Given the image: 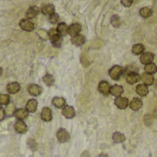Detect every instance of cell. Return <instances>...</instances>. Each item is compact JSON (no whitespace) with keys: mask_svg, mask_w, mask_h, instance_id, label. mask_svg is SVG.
Returning <instances> with one entry per match:
<instances>
[{"mask_svg":"<svg viewBox=\"0 0 157 157\" xmlns=\"http://www.w3.org/2000/svg\"><path fill=\"white\" fill-rule=\"evenodd\" d=\"M49 39L52 44L53 47L55 48H60L63 43V37L58 33L57 29L52 28L49 31Z\"/></svg>","mask_w":157,"mask_h":157,"instance_id":"6da1fadb","label":"cell"},{"mask_svg":"<svg viewBox=\"0 0 157 157\" xmlns=\"http://www.w3.org/2000/svg\"><path fill=\"white\" fill-rule=\"evenodd\" d=\"M109 76L111 79L118 81L121 79V77L123 74V68L120 65H114L109 70Z\"/></svg>","mask_w":157,"mask_h":157,"instance_id":"7a4b0ae2","label":"cell"},{"mask_svg":"<svg viewBox=\"0 0 157 157\" xmlns=\"http://www.w3.org/2000/svg\"><path fill=\"white\" fill-rule=\"evenodd\" d=\"M56 137H57L58 142L61 143V144L67 143L70 140V134H69V132L65 129H63V128H61V129L58 130V132L56 133Z\"/></svg>","mask_w":157,"mask_h":157,"instance_id":"3957f363","label":"cell"},{"mask_svg":"<svg viewBox=\"0 0 157 157\" xmlns=\"http://www.w3.org/2000/svg\"><path fill=\"white\" fill-rule=\"evenodd\" d=\"M110 85L109 82L103 80V81H100V83L98 84V91L104 95V96H108L109 94H110Z\"/></svg>","mask_w":157,"mask_h":157,"instance_id":"277c9868","label":"cell"},{"mask_svg":"<svg viewBox=\"0 0 157 157\" xmlns=\"http://www.w3.org/2000/svg\"><path fill=\"white\" fill-rule=\"evenodd\" d=\"M28 92L29 95H31L32 97H39L40 95H41L42 93V88L36 85V84H31L28 86Z\"/></svg>","mask_w":157,"mask_h":157,"instance_id":"5b68a950","label":"cell"},{"mask_svg":"<svg viewBox=\"0 0 157 157\" xmlns=\"http://www.w3.org/2000/svg\"><path fill=\"white\" fill-rule=\"evenodd\" d=\"M114 103H115V105H116L120 109H125L128 108V106H130L129 99H128L127 98H122V97H118V98H116Z\"/></svg>","mask_w":157,"mask_h":157,"instance_id":"8992f818","label":"cell"},{"mask_svg":"<svg viewBox=\"0 0 157 157\" xmlns=\"http://www.w3.org/2000/svg\"><path fill=\"white\" fill-rule=\"evenodd\" d=\"M40 118L45 122H50L52 120V109L48 107H44L40 113Z\"/></svg>","mask_w":157,"mask_h":157,"instance_id":"52a82bcc","label":"cell"},{"mask_svg":"<svg viewBox=\"0 0 157 157\" xmlns=\"http://www.w3.org/2000/svg\"><path fill=\"white\" fill-rule=\"evenodd\" d=\"M82 30V26L79 23H73L68 27V34L72 37L78 35Z\"/></svg>","mask_w":157,"mask_h":157,"instance_id":"ba28073f","label":"cell"},{"mask_svg":"<svg viewBox=\"0 0 157 157\" xmlns=\"http://www.w3.org/2000/svg\"><path fill=\"white\" fill-rule=\"evenodd\" d=\"M14 129H15L16 132H17L19 134H24L28 131V127H27L26 123L23 121H17L15 122Z\"/></svg>","mask_w":157,"mask_h":157,"instance_id":"9c48e42d","label":"cell"},{"mask_svg":"<svg viewBox=\"0 0 157 157\" xmlns=\"http://www.w3.org/2000/svg\"><path fill=\"white\" fill-rule=\"evenodd\" d=\"M19 27L25 31H32L34 29V24L28 18L21 19L19 22Z\"/></svg>","mask_w":157,"mask_h":157,"instance_id":"30bf717a","label":"cell"},{"mask_svg":"<svg viewBox=\"0 0 157 157\" xmlns=\"http://www.w3.org/2000/svg\"><path fill=\"white\" fill-rule=\"evenodd\" d=\"M62 114L66 119H73L75 116V110L72 106H65L62 109Z\"/></svg>","mask_w":157,"mask_h":157,"instance_id":"8fae6325","label":"cell"},{"mask_svg":"<svg viewBox=\"0 0 157 157\" xmlns=\"http://www.w3.org/2000/svg\"><path fill=\"white\" fill-rule=\"evenodd\" d=\"M154 59H155V55L152 52H144L141 55V57H140L141 63H144V64H145V65L146 64H149V63H152L153 61H154Z\"/></svg>","mask_w":157,"mask_h":157,"instance_id":"7c38bea8","label":"cell"},{"mask_svg":"<svg viewBox=\"0 0 157 157\" xmlns=\"http://www.w3.org/2000/svg\"><path fill=\"white\" fill-rule=\"evenodd\" d=\"M14 116L17 121H24L29 117V111L26 109H16Z\"/></svg>","mask_w":157,"mask_h":157,"instance_id":"4fadbf2b","label":"cell"},{"mask_svg":"<svg viewBox=\"0 0 157 157\" xmlns=\"http://www.w3.org/2000/svg\"><path fill=\"white\" fill-rule=\"evenodd\" d=\"M19 90H20V85L17 82H11L6 86V91L9 94H12V95L17 94L19 92Z\"/></svg>","mask_w":157,"mask_h":157,"instance_id":"5bb4252c","label":"cell"},{"mask_svg":"<svg viewBox=\"0 0 157 157\" xmlns=\"http://www.w3.org/2000/svg\"><path fill=\"white\" fill-rule=\"evenodd\" d=\"M141 80V76L138 75V73H131L126 75V81L130 85H134L138 83Z\"/></svg>","mask_w":157,"mask_h":157,"instance_id":"9a60e30c","label":"cell"},{"mask_svg":"<svg viewBox=\"0 0 157 157\" xmlns=\"http://www.w3.org/2000/svg\"><path fill=\"white\" fill-rule=\"evenodd\" d=\"M141 80L143 81V84H144L146 86H152L155 83L154 75H151V74H148V73L143 74V75L141 76Z\"/></svg>","mask_w":157,"mask_h":157,"instance_id":"2e32d148","label":"cell"},{"mask_svg":"<svg viewBox=\"0 0 157 157\" xmlns=\"http://www.w3.org/2000/svg\"><path fill=\"white\" fill-rule=\"evenodd\" d=\"M52 104L57 109H63L66 106V101L63 98L54 97L52 100Z\"/></svg>","mask_w":157,"mask_h":157,"instance_id":"e0dca14e","label":"cell"},{"mask_svg":"<svg viewBox=\"0 0 157 157\" xmlns=\"http://www.w3.org/2000/svg\"><path fill=\"white\" fill-rule=\"evenodd\" d=\"M37 108H38V102H37V100L34 99V98H31V99H29L27 102L25 109L29 111V113H34L37 110Z\"/></svg>","mask_w":157,"mask_h":157,"instance_id":"ac0fdd59","label":"cell"},{"mask_svg":"<svg viewBox=\"0 0 157 157\" xmlns=\"http://www.w3.org/2000/svg\"><path fill=\"white\" fill-rule=\"evenodd\" d=\"M143 100L141 98H135L132 100V102H130V108L132 109V110H139L143 108Z\"/></svg>","mask_w":157,"mask_h":157,"instance_id":"d6986e66","label":"cell"},{"mask_svg":"<svg viewBox=\"0 0 157 157\" xmlns=\"http://www.w3.org/2000/svg\"><path fill=\"white\" fill-rule=\"evenodd\" d=\"M40 10H41L42 14H43V15H46V16H51V15H52L53 13H55V12H54L55 7H54V6L52 5V4H45V5H43Z\"/></svg>","mask_w":157,"mask_h":157,"instance_id":"ffe728a7","label":"cell"},{"mask_svg":"<svg viewBox=\"0 0 157 157\" xmlns=\"http://www.w3.org/2000/svg\"><path fill=\"white\" fill-rule=\"evenodd\" d=\"M40 13V8L36 6H30L28 11L26 12V17L28 19H30V18H33L35 17L38 14Z\"/></svg>","mask_w":157,"mask_h":157,"instance_id":"44dd1931","label":"cell"},{"mask_svg":"<svg viewBox=\"0 0 157 157\" xmlns=\"http://www.w3.org/2000/svg\"><path fill=\"white\" fill-rule=\"evenodd\" d=\"M123 87L120 85H114L110 87V95L118 98V97H121L123 93Z\"/></svg>","mask_w":157,"mask_h":157,"instance_id":"7402d4cb","label":"cell"},{"mask_svg":"<svg viewBox=\"0 0 157 157\" xmlns=\"http://www.w3.org/2000/svg\"><path fill=\"white\" fill-rule=\"evenodd\" d=\"M136 93L141 96V97H145L148 95L149 93V88L146 85L144 84H141V85H138L136 86Z\"/></svg>","mask_w":157,"mask_h":157,"instance_id":"603a6c76","label":"cell"},{"mask_svg":"<svg viewBox=\"0 0 157 157\" xmlns=\"http://www.w3.org/2000/svg\"><path fill=\"white\" fill-rule=\"evenodd\" d=\"M85 42H86V38H85V36H83L81 34H78L72 38V43L75 46H78V47L82 46Z\"/></svg>","mask_w":157,"mask_h":157,"instance_id":"cb8c5ba5","label":"cell"},{"mask_svg":"<svg viewBox=\"0 0 157 157\" xmlns=\"http://www.w3.org/2000/svg\"><path fill=\"white\" fill-rule=\"evenodd\" d=\"M56 29H57L58 33H59L61 36H65V35L68 34V26H67L65 23H63V22L59 23Z\"/></svg>","mask_w":157,"mask_h":157,"instance_id":"d4e9b609","label":"cell"},{"mask_svg":"<svg viewBox=\"0 0 157 157\" xmlns=\"http://www.w3.org/2000/svg\"><path fill=\"white\" fill-rule=\"evenodd\" d=\"M112 140L115 144H121L125 141V136L121 132H116L112 135Z\"/></svg>","mask_w":157,"mask_h":157,"instance_id":"484cf974","label":"cell"},{"mask_svg":"<svg viewBox=\"0 0 157 157\" xmlns=\"http://www.w3.org/2000/svg\"><path fill=\"white\" fill-rule=\"evenodd\" d=\"M140 15L144 17V18H147V17H150L152 15H153V10L150 8V7H147V6H144V7H142L140 9Z\"/></svg>","mask_w":157,"mask_h":157,"instance_id":"4316f807","label":"cell"},{"mask_svg":"<svg viewBox=\"0 0 157 157\" xmlns=\"http://www.w3.org/2000/svg\"><path fill=\"white\" fill-rule=\"evenodd\" d=\"M132 53L135 54V55H139V54H142L144 53V46L141 43H138V44H135L133 47H132Z\"/></svg>","mask_w":157,"mask_h":157,"instance_id":"83f0119b","label":"cell"},{"mask_svg":"<svg viewBox=\"0 0 157 157\" xmlns=\"http://www.w3.org/2000/svg\"><path fill=\"white\" fill-rule=\"evenodd\" d=\"M42 81L44 82V84L47 86H52L54 84V77H53V75H52L50 74H47V75H45L43 76Z\"/></svg>","mask_w":157,"mask_h":157,"instance_id":"f1b7e54d","label":"cell"},{"mask_svg":"<svg viewBox=\"0 0 157 157\" xmlns=\"http://www.w3.org/2000/svg\"><path fill=\"white\" fill-rule=\"evenodd\" d=\"M144 71H145V73H148V74H151V75L155 74L157 72L156 64H155L153 63H149V64H146L144 66Z\"/></svg>","mask_w":157,"mask_h":157,"instance_id":"f546056e","label":"cell"},{"mask_svg":"<svg viewBox=\"0 0 157 157\" xmlns=\"http://www.w3.org/2000/svg\"><path fill=\"white\" fill-rule=\"evenodd\" d=\"M110 22H111V25L114 27V28H119L121 24V17L118 16V15H113L111 17V19H110Z\"/></svg>","mask_w":157,"mask_h":157,"instance_id":"4dcf8cb0","label":"cell"},{"mask_svg":"<svg viewBox=\"0 0 157 157\" xmlns=\"http://www.w3.org/2000/svg\"><path fill=\"white\" fill-rule=\"evenodd\" d=\"M138 71H139V68L136 65L130 64L125 69H123V74L128 75V74H131V73H138Z\"/></svg>","mask_w":157,"mask_h":157,"instance_id":"1f68e13d","label":"cell"},{"mask_svg":"<svg viewBox=\"0 0 157 157\" xmlns=\"http://www.w3.org/2000/svg\"><path fill=\"white\" fill-rule=\"evenodd\" d=\"M15 111H16V109H15V105H14L13 103H9V104L6 106V109H5L6 115L8 116V117L13 116V115L15 114Z\"/></svg>","mask_w":157,"mask_h":157,"instance_id":"d6a6232c","label":"cell"},{"mask_svg":"<svg viewBox=\"0 0 157 157\" xmlns=\"http://www.w3.org/2000/svg\"><path fill=\"white\" fill-rule=\"evenodd\" d=\"M10 103V98L6 94H0V105L7 106Z\"/></svg>","mask_w":157,"mask_h":157,"instance_id":"836d02e7","label":"cell"},{"mask_svg":"<svg viewBox=\"0 0 157 157\" xmlns=\"http://www.w3.org/2000/svg\"><path fill=\"white\" fill-rule=\"evenodd\" d=\"M37 34L39 35V37L43 40H47L49 39V31L45 30V29H38L37 31Z\"/></svg>","mask_w":157,"mask_h":157,"instance_id":"e575fe53","label":"cell"},{"mask_svg":"<svg viewBox=\"0 0 157 157\" xmlns=\"http://www.w3.org/2000/svg\"><path fill=\"white\" fill-rule=\"evenodd\" d=\"M59 19H60V17H59V15H58L57 13H53L52 15L49 16V21H50L52 24H56V23H58Z\"/></svg>","mask_w":157,"mask_h":157,"instance_id":"d590c367","label":"cell"},{"mask_svg":"<svg viewBox=\"0 0 157 157\" xmlns=\"http://www.w3.org/2000/svg\"><path fill=\"white\" fill-rule=\"evenodd\" d=\"M121 4L125 6V7H129L132 5V2L133 0H121Z\"/></svg>","mask_w":157,"mask_h":157,"instance_id":"8d00e7d4","label":"cell"},{"mask_svg":"<svg viewBox=\"0 0 157 157\" xmlns=\"http://www.w3.org/2000/svg\"><path fill=\"white\" fill-rule=\"evenodd\" d=\"M5 117H6V112H5V109H4L2 107H0V121H4Z\"/></svg>","mask_w":157,"mask_h":157,"instance_id":"74e56055","label":"cell"},{"mask_svg":"<svg viewBox=\"0 0 157 157\" xmlns=\"http://www.w3.org/2000/svg\"><path fill=\"white\" fill-rule=\"evenodd\" d=\"M81 157H90L89 152H88V151H85V152L81 155Z\"/></svg>","mask_w":157,"mask_h":157,"instance_id":"f35d334b","label":"cell"},{"mask_svg":"<svg viewBox=\"0 0 157 157\" xmlns=\"http://www.w3.org/2000/svg\"><path fill=\"white\" fill-rule=\"evenodd\" d=\"M98 157H109V155H106V154H100V155H98Z\"/></svg>","mask_w":157,"mask_h":157,"instance_id":"ab89813d","label":"cell"},{"mask_svg":"<svg viewBox=\"0 0 157 157\" xmlns=\"http://www.w3.org/2000/svg\"><path fill=\"white\" fill-rule=\"evenodd\" d=\"M2 74H3V69H2V68L0 67V76L2 75Z\"/></svg>","mask_w":157,"mask_h":157,"instance_id":"60d3db41","label":"cell"}]
</instances>
